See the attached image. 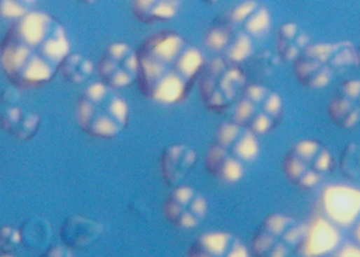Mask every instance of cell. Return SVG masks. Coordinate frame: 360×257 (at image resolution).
Returning a JSON list of instances; mask_svg holds the SVG:
<instances>
[{
    "label": "cell",
    "instance_id": "obj_8",
    "mask_svg": "<svg viewBox=\"0 0 360 257\" xmlns=\"http://www.w3.org/2000/svg\"><path fill=\"white\" fill-rule=\"evenodd\" d=\"M207 198L188 186H176L163 204L167 221L180 229L200 227L208 215Z\"/></svg>",
    "mask_w": 360,
    "mask_h": 257
},
{
    "label": "cell",
    "instance_id": "obj_1",
    "mask_svg": "<svg viewBox=\"0 0 360 257\" xmlns=\"http://www.w3.org/2000/svg\"><path fill=\"white\" fill-rule=\"evenodd\" d=\"M68 55L64 27L47 14L18 18L0 46L4 71L12 83L25 87L51 81Z\"/></svg>",
    "mask_w": 360,
    "mask_h": 257
},
{
    "label": "cell",
    "instance_id": "obj_6",
    "mask_svg": "<svg viewBox=\"0 0 360 257\" xmlns=\"http://www.w3.org/2000/svg\"><path fill=\"white\" fill-rule=\"evenodd\" d=\"M280 109L282 102L273 91L265 85L247 83L228 112L230 121L258 135L269 132L275 125Z\"/></svg>",
    "mask_w": 360,
    "mask_h": 257
},
{
    "label": "cell",
    "instance_id": "obj_16",
    "mask_svg": "<svg viewBox=\"0 0 360 257\" xmlns=\"http://www.w3.org/2000/svg\"><path fill=\"white\" fill-rule=\"evenodd\" d=\"M51 227L43 218H31L22 225V242L31 250H45L51 242Z\"/></svg>",
    "mask_w": 360,
    "mask_h": 257
},
{
    "label": "cell",
    "instance_id": "obj_5",
    "mask_svg": "<svg viewBox=\"0 0 360 257\" xmlns=\"http://www.w3.org/2000/svg\"><path fill=\"white\" fill-rule=\"evenodd\" d=\"M129 106L116 89L104 83H92L77 102V121L88 134L113 139L120 134L129 120Z\"/></svg>",
    "mask_w": 360,
    "mask_h": 257
},
{
    "label": "cell",
    "instance_id": "obj_2",
    "mask_svg": "<svg viewBox=\"0 0 360 257\" xmlns=\"http://www.w3.org/2000/svg\"><path fill=\"white\" fill-rule=\"evenodd\" d=\"M137 55L140 89L146 97L161 104L183 100L205 64L200 49L174 31L148 37L137 50Z\"/></svg>",
    "mask_w": 360,
    "mask_h": 257
},
{
    "label": "cell",
    "instance_id": "obj_14",
    "mask_svg": "<svg viewBox=\"0 0 360 257\" xmlns=\"http://www.w3.org/2000/svg\"><path fill=\"white\" fill-rule=\"evenodd\" d=\"M185 0H133L132 10L146 24L167 22L177 15Z\"/></svg>",
    "mask_w": 360,
    "mask_h": 257
},
{
    "label": "cell",
    "instance_id": "obj_9",
    "mask_svg": "<svg viewBox=\"0 0 360 257\" xmlns=\"http://www.w3.org/2000/svg\"><path fill=\"white\" fill-rule=\"evenodd\" d=\"M102 81L114 89L137 81V50L125 43H114L106 48L97 67Z\"/></svg>",
    "mask_w": 360,
    "mask_h": 257
},
{
    "label": "cell",
    "instance_id": "obj_17",
    "mask_svg": "<svg viewBox=\"0 0 360 257\" xmlns=\"http://www.w3.org/2000/svg\"><path fill=\"white\" fill-rule=\"evenodd\" d=\"M60 72L72 83H83L93 72V66L87 58L81 55H68L62 64Z\"/></svg>",
    "mask_w": 360,
    "mask_h": 257
},
{
    "label": "cell",
    "instance_id": "obj_19",
    "mask_svg": "<svg viewBox=\"0 0 360 257\" xmlns=\"http://www.w3.org/2000/svg\"><path fill=\"white\" fill-rule=\"evenodd\" d=\"M22 242L20 232L9 225L0 227V252L10 254L14 252Z\"/></svg>",
    "mask_w": 360,
    "mask_h": 257
},
{
    "label": "cell",
    "instance_id": "obj_3",
    "mask_svg": "<svg viewBox=\"0 0 360 257\" xmlns=\"http://www.w3.org/2000/svg\"><path fill=\"white\" fill-rule=\"evenodd\" d=\"M269 29L268 10L255 0H246L214 20L206 43L219 57L238 64L254 54Z\"/></svg>",
    "mask_w": 360,
    "mask_h": 257
},
{
    "label": "cell",
    "instance_id": "obj_11",
    "mask_svg": "<svg viewBox=\"0 0 360 257\" xmlns=\"http://www.w3.org/2000/svg\"><path fill=\"white\" fill-rule=\"evenodd\" d=\"M190 255L198 257L248 256V249L234 234L215 232L200 236L190 249Z\"/></svg>",
    "mask_w": 360,
    "mask_h": 257
},
{
    "label": "cell",
    "instance_id": "obj_15",
    "mask_svg": "<svg viewBox=\"0 0 360 257\" xmlns=\"http://www.w3.org/2000/svg\"><path fill=\"white\" fill-rule=\"evenodd\" d=\"M99 225L83 216H71L64 221L62 238L69 248L83 249L91 244L99 235Z\"/></svg>",
    "mask_w": 360,
    "mask_h": 257
},
{
    "label": "cell",
    "instance_id": "obj_18",
    "mask_svg": "<svg viewBox=\"0 0 360 257\" xmlns=\"http://www.w3.org/2000/svg\"><path fill=\"white\" fill-rule=\"evenodd\" d=\"M35 0H0V16L5 18H20L28 14Z\"/></svg>",
    "mask_w": 360,
    "mask_h": 257
},
{
    "label": "cell",
    "instance_id": "obj_20",
    "mask_svg": "<svg viewBox=\"0 0 360 257\" xmlns=\"http://www.w3.org/2000/svg\"><path fill=\"white\" fill-rule=\"evenodd\" d=\"M204 1L209 4H216L219 3V0H204Z\"/></svg>",
    "mask_w": 360,
    "mask_h": 257
},
{
    "label": "cell",
    "instance_id": "obj_13",
    "mask_svg": "<svg viewBox=\"0 0 360 257\" xmlns=\"http://www.w3.org/2000/svg\"><path fill=\"white\" fill-rule=\"evenodd\" d=\"M41 118L36 113L9 106L0 114V127L20 141L32 139L39 129Z\"/></svg>",
    "mask_w": 360,
    "mask_h": 257
},
{
    "label": "cell",
    "instance_id": "obj_4",
    "mask_svg": "<svg viewBox=\"0 0 360 257\" xmlns=\"http://www.w3.org/2000/svg\"><path fill=\"white\" fill-rule=\"evenodd\" d=\"M258 152L256 134L229 121L217 129L205 162L213 176L226 183H236L247 174Z\"/></svg>",
    "mask_w": 360,
    "mask_h": 257
},
{
    "label": "cell",
    "instance_id": "obj_21",
    "mask_svg": "<svg viewBox=\"0 0 360 257\" xmlns=\"http://www.w3.org/2000/svg\"><path fill=\"white\" fill-rule=\"evenodd\" d=\"M81 1H85V3H91V1H94V0H81Z\"/></svg>",
    "mask_w": 360,
    "mask_h": 257
},
{
    "label": "cell",
    "instance_id": "obj_12",
    "mask_svg": "<svg viewBox=\"0 0 360 257\" xmlns=\"http://www.w3.org/2000/svg\"><path fill=\"white\" fill-rule=\"evenodd\" d=\"M160 160L163 179L167 185L176 187L193 170L198 154L192 148L178 144L165 149Z\"/></svg>",
    "mask_w": 360,
    "mask_h": 257
},
{
    "label": "cell",
    "instance_id": "obj_7",
    "mask_svg": "<svg viewBox=\"0 0 360 257\" xmlns=\"http://www.w3.org/2000/svg\"><path fill=\"white\" fill-rule=\"evenodd\" d=\"M200 95L207 108L226 112L231 108L247 85V77L238 64L219 57L202 67Z\"/></svg>",
    "mask_w": 360,
    "mask_h": 257
},
{
    "label": "cell",
    "instance_id": "obj_10",
    "mask_svg": "<svg viewBox=\"0 0 360 257\" xmlns=\"http://www.w3.org/2000/svg\"><path fill=\"white\" fill-rule=\"evenodd\" d=\"M294 228L289 219L272 216L265 219L251 244V252L256 256H280L286 254L288 244L295 242Z\"/></svg>",
    "mask_w": 360,
    "mask_h": 257
}]
</instances>
